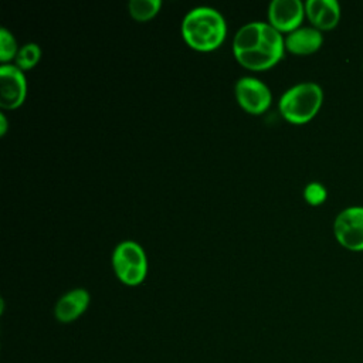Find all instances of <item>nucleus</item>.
I'll return each instance as SVG.
<instances>
[{
    "mask_svg": "<svg viewBox=\"0 0 363 363\" xmlns=\"http://www.w3.org/2000/svg\"><path fill=\"white\" fill-rule=\"evenodd\" d=\"M227 34L224 17L211 7L190 10L182 23V35L186 44L196 51H213L218 48Z\"/></svg>",
    "mask_w": 363,
    "mask_h": 363,
    "instance_id": "obj_1",
    "label": "nucleus"
},
{
    "mask_svg": "<svg viewBox=\"0 0 363 363\" xmlns=\"http://www.w3.org/2000/svg\"><path fill=\"white\" fill-rule=\"evenodd\" d=\"M323 102V91L315 82H301L286 89L279 98L282 118L294 125H302L316 116Z\"/></svg>",
    "mask_w": 363,
    "mask_h": 363,
    "instance_id": "obj_2",
    "label": "nucleus"
},
{
    "mask_svg": "<svg viewBox=\"0 0 363 363\" xmlns=\"http://www.w3.org/2000/svg\"><path fill=\"white\" fill-rule=\"evenodd\" d=\"M336 241L353 252L363 251V206H350L342 210L333 221Z\"/></svg>",
    "mask_w": 363,
    "mask_h": 363,
    "instance_id": "obj_3",
    "label": "nucleus"
},
{
    "mask_svg": "<svg viewBox=\"0 0 363 363\" xmlns=\"http://www.w3.org/2000/svg\"><path fill=\"white\" fill-rule=\"evenodd\" d=\"M234 94L238 105L251 115L264 113L272 102L269 88L258 78L242 77L235 82Z\"/></svg>",
    "mask_w": 363,
    "mask_h": 363,
    "instance_id": "obj_4",
    "label": "nucleus"
},
{
    "mask_svg": "<svg viewBox=\"0 0 363 363\" xmlns=\"http://www.w3.org/2000/svg\"><path fill=\"white\" fill-rule=\"evenodd\" d=\"M27 96V81L24 72L13 65L0 67V105L3 109H16L21 106Z\"/></svg>",
    "mask_w": 363,
    "mask_h": 363,
    "instance_id": "obj_5",
    "label": "nucleus"
},
{
    "mask_svg": "<svg viewBox=\"0 0 363 363\" xmlns=\"http://www.w3.org/2000/svg\"><path fill=\"white\" fill-rule=\"evenodd\" d=\"M305 17V3L301 0H274L268 6V24L282 33H292L301 27Z\"/></svg>",
    "mask_w": 363,
    "mask_h": 363,
    "instance_id": "obj_6",
    "label": "nucleus"
},
{
    "mask_svg": "<svg viewBox=\"0 0 363 363\" xmlns=\"http://www.w3.org/2000/svg\"><path fill=\"white\" fill-rule=\"evenodd\" d=\"M305 16L313 28L328 31L335 28L340 20V4L336 0H308Z\"/></svg>",
    "mask_w": 363,
    "mask_h": 363,
    "instance_id": "obj_7",
    "label": "nucleus"
},
{
    "mask_svg": "<svg viewBox=\"0 0 363 363\" xmlns=\"http://www.w3.org/2000/svg\"><path fill=\"white\" fill-rule=\"evenodd\" d=\"M91 301L89 292L84 288L72 289L64 294L54 306V316L61 323L77 320L88 308Z\"/></svg>",
    "mask_w": 363,
    "mask_h": 363,
    "instance_id": "obj_8",
    "label": "nucleus"
},
{
    "mask_svg": "<svg viewBox=\"0 0 363 363\" xmlns=\"http://www.w3.org/2000/svg\"><path fill=\"white\" fill-rule=\"evenodd\" d=\"M323 44L322 31L311 27H299L286 34L285 50L296 55H309L316 52Z\"/></svg>",
    "mask_w": 363,
    "mask_h": 363,
    "instance_id": "obj_9",
    "label": "nucleus"
},
{
    "mask_svg": "<svg viewBox=\"0 0 363 363\" xmlns=\"http://www.w3.org/2000/svg\"><path fill=\"white\" fill-rule=\"evenodd\" d=\"M112 267L116 277L121 278L130 267H147V258L138 242L123 241L113 250Z\"/></svg>",
    "mask_w": 363,
    "mask_h": 363,
    "instance_id": "obj_10",
    "label": "nucleus"
},
{
    "mask_svg": "<svg viewBox=\"0 0 363 363\" xmlns=\"http://www.w3.org/2000/svg\"><path fill=\"white\" fill-rule=\"evenodd\" d=\"M238 64H241L244 68H248L251 71H265L272 68L277 62L282 60V55L277 54L275 51L259 45L257 50L242 51L234 54Z\"/></svg>",
    "mask_w": 363,
    "mask_h": 363,
    "instance_id": "obj_11",
    "label": "nucleus"
},
{
    "mask_svg": "<svg viewBox=\"0 0 363 363\" xmlns=\"http://www.w3.org/2000/svg\"><path fill=\"white\" fill-rule=\"evenodd\" d=\"M262 21H254L242 26L233 40V52H242L259 48L262 43Z\"/></svg>",
    "mask_w": 363,
    "mask_h": 363,
    "instance_id": "obj_12",
    "label": "nucleus"
},
{
    "mask_svg": "<svg viewBox=\"0 0 363 363\" xmlns=\"http://www.w3.org/2000/svg\"><path fill=\"white\" fill-rule=\"evenodd\" d=\"M129 14L136 21H147L153 18L162 9L160 0H130L128 4Z\"/></svg>",
    "mask_w": 363,
    "mask_h": 363,
    "instance_id": "obj_13",
    "label": "nucleus"
},
{
    "mask_svg": "<svg viewBox=\"0 0 363 363\" xmlns=\"http://www.w3.org/2000/svg\"><path fill=\"white\" fill-rule=\"evenodd\" d=\"M41 58V48L35 43H27L23 45L16 57V67H18L23 72L34 68Z\"/></svg>",
    "mask_w": 363,
    "mask_h": 363,
    "instance_id": "obj_14",
    "label": "nucleus"
},
{
    "mask_svg": "<svg viewBox=\"0 0 363 363\" xmlns=\"http://www.w3.org/2000/svg\"><path fill=\"white\" fill-rule=\"evenodd\" d=\"M18 52L17 41L14 35L7 30L1 28L0 30V61L4 64H9L11 60H16Z\"/></svg>",
    "mask_w": 363,
    "mask_h": 363,
    "instance_id": "obj_15",
    "label": "nucleus"
},
{
    "mask_svg": "<svg viewBox=\"0 0 363 363\" xmlns=\"http://www.w3.org/2000/svg\"><path fill=\"white\" fill-rule=\"evenodd\" d=\"M328 191L326 187L319 182H311L303 189V199L311 206H320L326 201Z\"/></svg>",
    "mask_w": 363,
    "mask_h": 363,
    "instance_id": "obj_16",
    "label": "nucleus"
},
{
    "mask_svg": "<svg viewBox=\"0 0 363 363\" xmlns=\"http://www.w3.org/2000/svg\"><path fill=\"white\" fill-rule=\"evenodd\" d=\"M7 132V119H6V115L1 113L0 115V135L4 136Z\"/></svg>",
    "mask_w": 363,
    "mask_h": 363,
    "instance_id": "obj_17",
    "label": "nucleus"
}]
</instances>
